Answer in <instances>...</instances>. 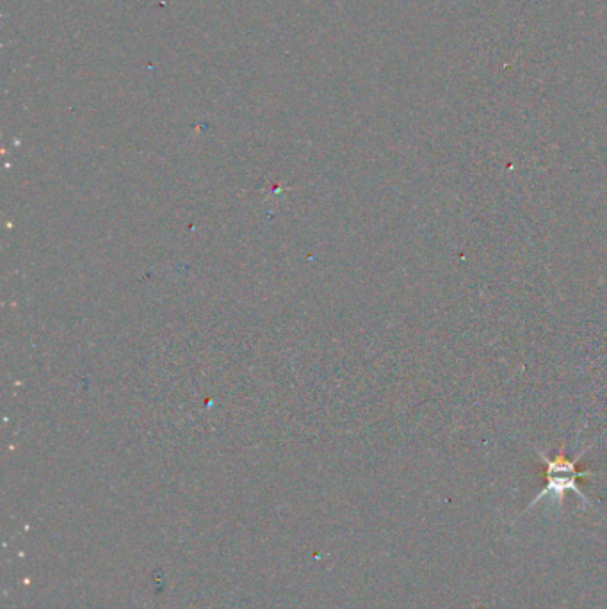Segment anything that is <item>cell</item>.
<instances>
[{
  "instance_id": "1",
  "label": "cell",
  "mask_w": 607,
  "mask_h": 609,
  "mask_svg": "<svg viewBox=\"0 0 607 609\" xmlns=\"http://www.w3.org/2000/svg\"><path fill=\"white\" fill-rule=\"evenodd\" d=\"M591 447L584 449L583 453L575 456L574 460H568L567 456L563 453H558L554 458H549L545 453H538L542 462L545 463V487L542 492L531 501V504L527 506V510H531L535 504L540 503L547 497L556 499L558 503H563V499L567 496V492H574L575 496L581 499V503L584 506H591V501L588 497L584 496L583 490L579 487V481L588 478V476H595V472L591 471H579L577 469V462L583 458Z\"/></svg>"
}]
</instances>
